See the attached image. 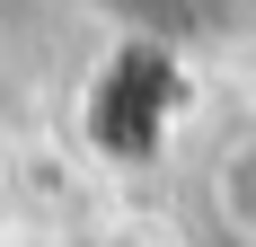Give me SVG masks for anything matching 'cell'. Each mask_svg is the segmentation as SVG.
Here are the masks:
<instances>
[{
    "mask_svg": "<svg viewBox=\"0 0 256 247\" xmlns=\"http://www.w3.org/2000/svg\"><path fill=\"white\" fill-rule=\"evenodd\" d=\"M212 203L230 212L238 238H256V132L230 150V159H221V168H212Z\"/></svg>",
    "mask_w": 256,
    "mask_h": 247,
    "instance_id": "cell-1",
    "label": "cell"
}]
</instances>
